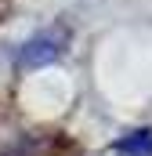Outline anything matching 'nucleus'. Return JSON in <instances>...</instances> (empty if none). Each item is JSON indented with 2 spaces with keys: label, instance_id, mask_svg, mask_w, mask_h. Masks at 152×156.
<instances>
[{
  "label": "nucleus",
  "instance_id": "1",
  "mask_svg": "<svg viewBox=\"0 0 152 156\" xmlns=\"http://www.w3.org/2000/svg\"><path fill=\"white\" fill-rule=\"evenodd\" d=\"M62 44H65V29H47V33H36L33 40H26L15 55L18 69H40L47 62H54L62 55Z\"/></svg>",
  "mask_w": 152,
  "mask_h": 156
},
{
  "label": "nucleus",
  "instance_id": "2",
  "mask_svg": "<svg viewBox=\"0 0 152 156\" xmlns=\"http://www.w3.org/2000/svg\"><path fill=\"white\" fill-rule=\"evenodd\" d=\"M116 149H119L123 156H152V131H149V127H141V131L127 134Z\"/></svg>",
  "mask_w": 152,
  "mask_h": 156
}]
</instances>
